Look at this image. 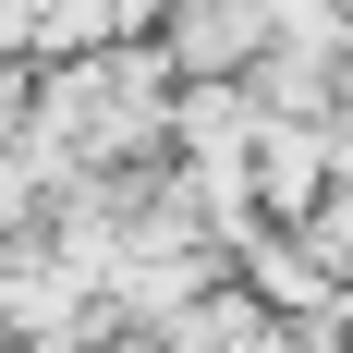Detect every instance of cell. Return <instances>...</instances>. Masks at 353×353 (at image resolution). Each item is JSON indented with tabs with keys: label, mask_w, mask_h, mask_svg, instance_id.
<instances>
[{
	"label": "cell",
	"mask_w": 353,
	"mask_h": 353,
	"mask_svg": "<svg viewBox=\"0 0 353 353\" xmlns=\"http://www.w3.org/2000/svg\"><path fill=\"white\" fill-rule=\"evenodd\" d=\"M256 49H268V0H171V61L195 85H232Z\"/></svg>",
	"instance_id": "obj_1"
}]
</instances>
